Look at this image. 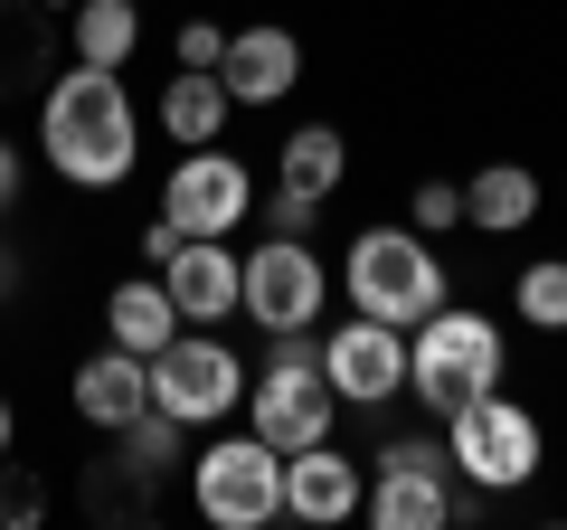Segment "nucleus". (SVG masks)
I'll use <instances>...</instances> for the list:
<instances>
[{"label":"nucleus","mask_w":567,"mask_h":530,"mask_svg":"<svg viewBox=\"0 0 567 530\" xmlns=\"http://www.w3.org/2000/svg\"><path fill=\"white\" fill-rule=\"evenodd\" d=\"M76 502L95 511V521H152V502H162V483H152V473L133 465V455H95V465L76 473Z\"/></svg>","instance_id":"nucleus-20"},{"label":"nucleus","mask_w":567,"mask_h":530,"mask_svg":"<svg viewBox=\"0 0 567 530\" xmlns=\"http://www.w3.org/2000/svg\"><path fill=\"white\" fill-rule=\"evenodd\" d=\"M322 379L341 388V408H388L406 388V332L379 323V313H350L322 342Z\"/></svg>","instance_id":"nucleus-10"},{"label":"nucleus","mask_w":567,"mask_h":530,"mask_svg":"<svg viewBox=\"0 0 567 530\" xmlns=\"http://www.w3.org/2000/svg\"><path fill=\"white\" fill-rule=\"evenodd\" d=\"M341 171H350V143L331 133V123H293V133H284V152H275V181L312 190V200H331V190H341Z\"/></svg>","instance_id":"nucleus-22"},{"label":"nucleus","mask_w":567,"mask_h":530,"mask_svg":"<svg viewBox=\"0 0 567 530\" xmlns=\"http://www.w3.org/2000/svg\"><path fill=\"white\" fill-rule=\"evenodd\" d=\"M48 58H58V10L48 0H0V95L48 85Z\"/></svg>","instance_id":"nucleus-18"},{"label":"nucleus","mask_w":567,"mask_h":530,"mask_svg":"<svg viewBox=\"0 0 567 530\" xmlns=\"http://www.w3.org/2000/svg\"><path fill=\"white\" fill-rule=\"evenodd\" d=\"M539 455H548L539 417H529L520 398H502V388L445 408V465L464 473L473 492H529L539 483Z\"/></svg>","instance_id":"nucleus-4"},{"label":"nucleus","mask_w":567,"mask_h":530,"mask_svg":"<svg viewBox=\"0 0 567 530\" xmlns=\"http://www.w3.org/2000/svg\"><path fill=\"white\" fill-rule=\"evenodd\" d=\"M162 285H171V304H181V323H208V332H218L227 313L246 304V256H227L218 237H189L181 256L162 265Z\"/></svg>","instance_id":"nucleus-13"},{"label":"nucleus","mask_w":567,"mask_h":530,"mask_svg":"<svg viewBox=\"0 0 567 530\" xmlns=\"http://www.w3.org/2000/svg\"><path fill=\"white\" fill-rule=\"evenodd\" d=\"M189 502L208 530H265L284 521V446H265L256 427L218 436L208 455H189Z\"/></svg>","instance_id":"nucleus-6"},{"label":"nucleus","mask_w":567,"mask_h":530,"mask_svg":"<svg viewBox=\"0 0 567 530\" xmlns=\"http://www.w3.org/2000/svg\"><path fill=\"white\" fill-rule=\"evenodd\" d=\"M114 446L133 455V465L152 473V483H171V473H189V427H181V417H171V408H142L133 427L114 436Z\"/></svg>","instance_id":"nucleus-23"},{"label":"nucleus","mask_w":567,"mask_h":530,"mask_svg":"<svg viewBox=\"0 0 567 530\" xmlns=\"http://www.w3.org/2000/svg\"><path fill=\"white\" fill-rule=\"evenodd\" d=\"M29 521H48V483L0 455V530H29Z\"/></svg>","instance_id":"nucleus-25"},{"label":"nucleus","mask_w":567,"mask_h":530,"mask_svg":"<svg viewBox=\"0 0 567 530\" xmlns=\"http://www.w3.org/2000/svg\"><path fill=\"white\" fill-rule=\"evenodd\" d=\"M218 85L237 104H284L303 85V39L284 20H256V29H227V58H218Z\"/></svg>","instance_id":"nucleus-11"},{"label":"nucleus","mask_w":567,"mask_h":530,"mask_svg":"<svg viewBox=\"0 0 567 530\" xmlns=\"http://www.w3.org/2000/svg\"><path fill=\"white\" fill-rule=\"evenodd\" d=\"M246 427H256L265 446H284V455L322 446V436L341 427V388L322 379V342H303V332H275V360L246 379Z\"/></svg>","instance_id":"nucleus-2"},{"label":"nucleus","mask_w":567,"mask_h":530,"mask_svg":"<svg viewBox=\"0 0 567 530\" xmlns=\"http://www.w3.org/2000/svg\"><path fill=\"white\" fill-rule=\"evenodd\" d=\"M181 246H189V237H181V227H171V218H152V227H142V265H152V275H162V265L181 256Z\"/></svg>","instance_id":"nucleus-30"},{"label":"nucleus","mask_w":567,"mask_h":530,"mask_svg":"<svg viewBox=\"0 0 567 530\" xmlns=\"http://www.w3.org/2000/svg\"><path fill=\"white\" fill-rule=\"evenodd\" d=\"M171 332H181V304H171L162 275H123V285L104 294V342H123V350H142V360H152Z\"/></svg>","instance_id":"nucleus-19"},{"label":"nucleus","mask_w":567,"mask_h":530,"mask_svg":"<svg viewBox=\"0 0 567 530\" xmlns=\"http://www.w3.org/2000/svg\"><path fill=\"white\" fill-rule=\"evenodd\" d=\"M322 294H331V275H322V256H312L303 237H265L256 256H246V323H265V332H312V313H322Z\"/></svg>","instance_id":"nucleus-9"},{"label":"nucleus","mask_w":567,"mask_h":530,"mask_svg":"<svg viewBox=\"0 0 567 530\" xmlns=\"http://www.w3.org/2000/svg\"><path fill=\"white\" fill-rule=\"evenodd\" d=\"M10 436H20V417H10V398H0V455H10Z\"/></svg>","instance_id":"nucleus-32"},{"label":"nucleus","mask_w":567,"mask_h":530,"mask_svg":"<svg viewBox=\"0 0 567 530\" xmlns=\"http://www.w3.org/2000/svg\"><path fill=\"white\" fill-rule=\"evenodd\" d=\"M227 114H237V95L218 85V67H181V77L162 85V133H171L181 152L227 143Z\"/></svg>","instance_id":"nucleus-17"},{"label":"nucleus","mask_w":567,"mask_h":530,"mask_svg":"<svg viewBox=\"0 0 567 530\" xmlns=\"http://www.w3.org/2000/svg\"><path fill=\"white\" fill-rule=\"evenodd\" d=\"M529 218H539V171H529V162H483L464 181V227H483V237H520Z\"/></svg>","instance_id":"nucleus-16"},{"label":"nucleus","mask_w":567,"mask_h":530,"mask_svg":"<svg viewBox=\"0 0 567 530\" xmlns=\"http://www.w3.org/2000/svg\"><path fill=\"white\" fill-rule=\"evenodd\" d=\"M20 181H29V162H20V143L0 133V208H20Z\"/></svg>","instance_id":"nucleus-31"},{"label":"nucleus","mask_w":567,"mask_h":530,"mask_svg":"<svg viewBox=\"0 0 567 530\" xmlns=\"http://www.w3.org/2000/svg\"><path fill=\"white\" fill-rule=\"evenodd\" d=\"M511 313L529 332H567V256H529L520 285H511Z\"/></svg>","instance_id":"nucleus-24"},{"label":"nucleus","mask_w":567,"mask_h":530,"mask_svg":"<svg viewBox=\"0 0 567 530\" xmlns=\"http://www.w3.org/2000/svg\"><path fill=\"white\" fill-rule=\"evenodd\" d=\"M66 48H76L85 67H133L142 10H133V0H76V10H66Z\"/></svg>","instance_id":"nucleus-21"},{"label":"nucleus","mask_w":567,"mask_h":530,"mask_svg":"<svg viewBox=\"0 0 567 530\" xmlns=\"http://www.w3.org/2000/svg\"><path fill=\"white\" fill-rule=\"evenodd\" d=\"M379 465H445V446H435V436H388Z\"/></svg>","instance_id":"nucleus-29"},{"label":"nucleus","mask_w":567,"mask_h":530,"mask_svg":"<svg viewBox=\"0 0 567 530\" xmlns=\"http://www.w3.org/2000/svg\"><path fill=\"white\" fill-rule=\"evenodd\" d=\"M246 208H256V171H246L227 143L181 152V162H171V181H162V218L181 227V237H227Z\"/></svg>","instance_id":"nucleus-8"},{"label":"nucleus","mask_w":567,"mask_h":530,"mask_svg":"<svg viewBox=\"0 0 567 530\" xmlns=\"http://www.w3.org/2000/svg\"><path fill=\"white\" fill-rule=\"evenodd\" d=\"M312 218H322V200H312V190H293V181L265 190V227H275V237H312Z\"/></svg>","instance_id":"nucleus-27"},{"label":"nucleus","mask_w":567,"mask_h":530,"mask_svg":"<svg viewBox=\"0 0 567 530\" xmlns=\"http://www.w3.org/2000/svg\"><path fill=\"white\" fill-rule=\"evenodd\" d=\"M406 388H416L435 417L464 408V398H483V388H502V323H492V313L435 304L416 332H406Z\"/></svg>","instance_id":"nucleus-5"},{"label":"nucleus","mask_w":567,"mask_h":530,"mask_svg":"<svg viewBox=\"0 0 567 530\" xmlns=\"http://www.w3.org/2000/svg\"><path fill=\"white\" fill-rule=\"evenodd\" d=\"M218 58H227V29L218 20H189L181 29V67H218Z\"/></svg>","instance_id":"nucleus-28"},{"label":"nucleus","mask_w":567,"mask_h":530,"mask_svg":"<svg viewBox=\"0 0 567 530\" xmlns=\"http://www.w3.org/2000/svg\"><path fill=\"white\" fill-rule=\"evenodd\" d=\"M406 227H425V237L464 227V181H416V200H406Z\"/></svg>","instance_id":"nucleus-26"},{"label":"nucleus","mask_w":567,"mask_h":530,"mask_svg":"<svg viewBox=\"0 0 567 530\" xmlns=\"http://www.w3.org/2000/svg\"><path fill=\"white\" fill-rule=\"evenodd\" d=\"M360 521L369 530H445L454 521V492H445V465H379L360 492Z\"/></svg>","instance_id":"nucleus-15"},{"label":"nucleus","mask_w":567,"mask_h":530,"mask_svg":"<svg viewBox=\"0 0 567 530\" xmlns=\"http://www.w3.org/2000/svg\"><path fill=\"white\" fill-rule=\"evenodd\" d=\"M0 304H10V256H0Z\"/></svg>","instance_id":"nucleus-33"},{"label":"nucleus","mask_w":567,"mask_h":530,"mask_svg":"<svg viewBox=\"0 0 567 530\" xmlns=\"http://www.w3.org/2000/svg\"><path fill=\"white\" fill-rule=\"evenodd\" d=\"M142 408H152V360H142V350L104 342L95 360H76V417H85V427L123 436V427H133Z\"/></svg>","instance_id":"nucleus-14"},{"label":"nucleus","mask_w":567,"mask_h":530,"mask_svg":"<svg viewBox=\"0 0 567 530\" xmlns=\"http://www.w3.org/2000/svg\"><path fill=\"white\" fill-rule=\"evenodd\" d=\"M360 455H341L322 436V446H303V455H284V521H303V530H331V521H350L360 511Z\"/></svg>","instance_id":"nucleus-12"},{"label":"nucleus","mask_w":567,"mask_h":530,"mask_svg":"<svg viewBox=\"0 0 567 530\" xmlns=\"http://www.w3.org/2000/svg\"><path fill=\"white\" fill-rule=\"evenodd\" d=\"M152 408H171L189 436L218 427V417L246 408V360H237L208 323H181L162 350H152Z\"/></svg>","instance_id":"nucleus-7"},{"label":"nucleus","mask_w":567,"mask_h":530,"mask_svg":"<svg viewBox=\"0 0 567 530\" xmlns=\"http://www.w3.org/2000/svg\"><path fill=\"white\" fill-rule=\"evenodd\" d=\"M39 152L66 190H123L142 162V114H133V85L123 67H66L39 104Z\"/></svg>","instance_id":"nucleus-1"},{"label":"nucleus","mask_w":567,"mask_h":530,"mask_svg":"<svg viewBox=\"0 0 567 530\" xmlns=\"http://www.w3.org/2000/svg\"><path fill=\"white\" fill-rule=\"evenodd\" d=\"M341 285H350V313H379V323L416 332L425 313L445 304V265L425 246V227H360Z\"/></svg>","instance_id":"nucleus-3"}]
</instances>
